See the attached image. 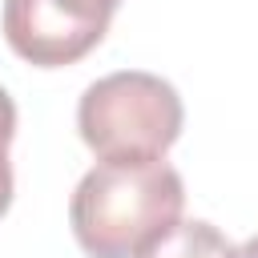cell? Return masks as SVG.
Wrapping results in <instances>:
<instances>
[{
	"label": "cell",
	"mask_w": 258,
	"mask_h": 258,
	"mask_svg": "<svg viewBox=\"0 0 258 258\" xmlns=\"http://www.w3.org/2000/svg\"><path fill=\"white\" fill-rule=\"evenodd\" d=\"M121 0H4V40L36 69H60L97 48Z\"/></svg>",
	"instance_id": "3957f363"
},
{
	"label": "cell",
	"mask_w": 258,
	"mask_h": 258,
	"mask_svg": "<svg viewBox=\"0 0 258 258\" xmlns=\"http://www.w3.org/2000/svg\"><path fill=\"white\" fill-rule=\"evenodd\" d=\"M238 258H258V234H254V238H246V242L238 246Z\"/></svg>",
	"instance_id": "8992f818"
},
{
	"label": "cell",
	"mask_w": 258,
	"mask_h": 258,
	"mask_svg": "<svg viewBox=\"0 0 258 258\" xmlns=\"http://www.w3.org/2000/svg\"><path fill=\"white\" fill-rule=\"evenodd\" d=\"M185 210L181 173L165 157L97 161L73 189L69 226L89 258L149 254Z\"/></svg>",
	"instance_id": "6da1fadb"
},
{
	"label": "cell",
	"mask_w": 258,
	"mask_h": 258,
	"mask_svg": "<svg viewBox=\"0 0 258 258\" xmlns=\"http://www.w3.org/2000/svg\"><path fill=\"white\" fill-rule=\"evenodd\" d=\"M12 137H16V101L8 97V89H0V218L12 206V161H8Z\"/></svg>",
	"instance_id": "5b68a950"
},
{
	"label": "cell",
	"mask_w": 258,
	"mask_h": 258,
	"mask_svg": "<svg viewBox=\"0 0 258 258\" xmlns=\"http://www.w3.org/2000/svg\"><path fill=\"white\" fill-rule=\"evenodd\" d=\"M181 97L169 81L141 69H121L93 81L77 105L81 141L101 161H145L165 157L181 137Z\"/></svg>",
	"instance_id": "7a4b0ae2"
},
{
	"label": "cell",
	"mask_w": 258,
	"mask_h": 258,
	"mask_svg": "<svg viewBox=\"0 0 258 258\" xmlns=\"http://www.w3.org/2000/svg\"><path fill=\"white\" fill-rule=\"evenodd\" d=\"M141 258H238V246L226 242V234L202 218L194 222H177L149 254Z\"/></svg>",
	"instance_id": "277c9868"
}]
</instances>
